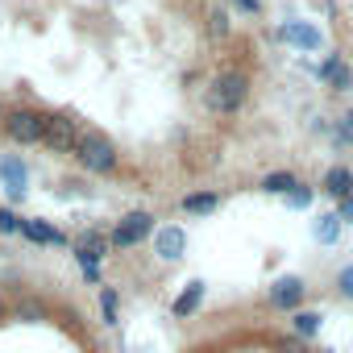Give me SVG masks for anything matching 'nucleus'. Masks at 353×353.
<instances>
[{
    "label": "nucleus",
    "instance_id": "obj_1",
    "mask_svg": "<svg viewBox=\"0 0 353 353\" xmlns=\"http://www.w3.org/2000/svg\"><path fill=\"white\" fill-rule=\"evenodd\" d=\"M75 162H79L88 174H112V170H117V162H121V154H117V145H112L100 129H88V133H79Z\"/></svg>",
    "mask_w": 353,
    "mask_h": 353
},
{
    "label": "nucleus",
    "instance_id": "obj_2",
    "mask_svg": "<svg viewBox=\"0 0 353 353\" xmlns=\"http://www.w3.org/2000/svg\"><path fill=\"white\" fill-rule=\"evenodd\" d=\"M245 96H250V75H245V71H221V75L212 79L208 104L229 117V112H237V108L245 104Z\"/></svg>",
    "mask_w": 353,
    "mask_h": 353
},
{
    "label": "nucleus",
    "instance_id": "obj_3",
    "mask_svg": "<svg viewBox=\"0 0 353 353\" xmlns=\"http://www.w3.org/2000/svg\"><path fill=\"white\" fill-rule=\"evenodd\" d=\"M145 237H154V216H150L145 208H137V212H125V216L112 225L108 245H112V250H133V245H141Z\"/></svg>",
    "mask_w": 353,
    "mask_h": 353
},
{
    "label": "nucleus",
    "instance_id": "obj_4",
    "mask_svg": "<svg viewBox=\"0 0 353 353\" xmlns=\"http://www.w3.org/2000/svg\"><path fill=\"white\" fill-rule=\"evenodd\" d=\"M5 133H9V141H17V145H34V141H42V129H46V112H38V108H13V112H5Z\"/></svg>",
    "mask_w": 353,
    "mask_h": 353
},
{
    "label": "nucleus",
    "instance_id": "obj_5",
    "mask_svg": "<svg viewBox=\"0 0 353 353\" xmlns=\"http://www.w3.org/2000/svg\"><path fill=\"white\" fill-rule=\"evenodd\" d=\"M42 145H46L50 154H75V145H79L75 121L63 117V112H50V117H46V129H42Z\"/></svg>",
    "mask_w": 353,
    "mask_h": 353
},
{
    "label": "nucleus",
    "instance_id": "obj_6",
    "mask_svg": "<svg viewBox=\"0 0 353 353\" xmlns=\"http://www.w3.org/2000/svg\"><path fill=\"white\" fill-rule=\"evenodd\" d=\"M154 254H158L162 262H179V258L188 254V229H179V225L154 229Z\"/></svg>",
    "mask_w": 353,
    "mask_h": 353
},
{
    "label": "nucleus",
    "instance_id": "obj_7",
    "mask_svg": "<svg viewBox=\"0 0 353 353\" xmlns=\"http://www.w3.org/2000/svg\"><path fill=\"white\" fill-rule=\"evenodd\" d=\"M303 295H307V287H303L299 274H283V279H274V287H270V303L283 307V312H299Z\"/></svg>",
    "mask_w": 353,
    "mask_h": 353
},
{
    "label": "nucleus",
    "instance_id": "obj_8",
    "mask_svg": "<svg viewBox=\"0 0 353 353\" xmlns=\"http://www.w3.org/2000/svg\"><path fill=\"white\" fill-rule=\"evenodd\" d=\"M21 237H26L30 245H67L63 229H54V225L42 221V216H21Z\"/></svg>",
    "mask_w": 353,
    "mask_h": 353
},
{
    "label": "nucleus",
    "instance_id": "obj_9",
    "mask_svg": "<svg viewBox=\"0 0 353 353\" xmlns=\"http://www.w3.org/2000/svg\"><path fill=\"white\" fill-rule=\"evenodd\" d=\"M279 38L287 46H295V50H320V30L312 21H283Z\"/></svg>",
    "mask_w": 353,
    "mask_h": 353
},
{
    "label": "nucleus",
    "instance_id": "obj_10",
    "mask_svg": "<svg viewBox=\"0 0 353 353\" xmlns=\"http://www.w3.org/2000/svg\"><path fill=\"white\" fill-rule=\"evenodd\" d=\"M108 250H112L108 237L92 229V233H83V237L75 241V262H79V266H100V262L108 258Z\"/></svg>",
    "mask_w": 353,
    "mask_h": 353
},
{
    "label": "nucleus",
    "instance_id": "obj_11",
    "mask_svg": "<svg viewBox=\"0 0 353 353\" xmlns=\"http://www.w3.org/2000/svg\"><path fill=\"white\" fill-rule=\"evenodd\" d=\"M200 303H204V283H200V279H192V283H188L179 295H174V303H170V316H174V320H188V316H192Z\"/></svg>",
    "mask_w": 353,
    "mask_h": 353
},
{
    "label": "nucleus",
    "instance_id": "obj_12",
    "mask_svg": "<svg viewBox=\"0 0 353 353\" xmlns=\"http://www.w3.org/2000/svg\"><path fill=\"white\" fill-rule=\"evenodd\" d=\"M0 179H5V188H9L13 200H21L26 196V183H30V170H26L21 158H5V162H0Z\"/></svg>",
    "mask_w": 353,
    "mask_h": 353
},
{
    "label": "nucleus",
    "instance_id": "obj_13",
    "mask_svg": "<svg viewBox=\"0 0 353 353\" xmlns=\"http://www.w3.org/2000/svg\"><path fill=\"white\" fill-rule=\"evenodd\" d=\"M324 192H328L332 200H349V196H353V170H349V166H328Z\"/></svg>",
    "mask_w": 353,
    "mask_h": 353
},
{
    "label": "nucleus",
    "instance_id": "obj_14",
    "mask_svg": "<svg viewBox=\"0 0 353 353\" xmlns=\"http://www.w3.org/2000/svg\"><path fill=\"white\" fill-rule=\"evenodd\" d=\"M316 75H320V79H328V83H332V92H345V88L353 83V75H349V67L341 63V54H328V59L316 67Z\"/></svg>",
    "mask_w": 353,
    "mask_h": 353
},
{
    "label": "nucleus",
    "instance_id": "obj_15",
    "mask_svg": "<svg viewBox=\"0 0 353 353\" xmlns=\"http://www.w3.org/2000/svg\"><path fill=\"white\" fill-rule=\"evenodd\" d=\"M341 225H345V221H341L336 212H320V216H316V225H312V233H316V241H320V245H336Z\"/></svg>",
    "mask_w": 353,
    "mask_h": 353
},
{
    "label": "nucleus",
    "instance_id": "obj_16",
    "mask_svg": "<svg viewBox=\"0 0 353 353\" xmlns=\"http://www.w3.org/2000/svg\"><path fill=\"white\" fill-rule=\"evenodd\" d=\"M320 324H324V316H320V312H307V307L291 312V328H295V336H303V341L320 336Z\"/></svg>",
    "mask_w": 353,
    "mask_h": 353
},
{
    "label": "nucleus",
    "instance_id": "obj_17",
    "mask_svg": "<svg viewBox=\"0 0 353 353\" xmlns=\"http://www.w3.org/2000/svg\"><path fill=\"white\" fill-rule=\"evenodd\" d=\"M291 188H299V179H295L291 170H270L266 179H262V192H266V196H287Z\"/></svg>",
    "mask_w": 353,
    "mask_h": 353
},
{
    "label": "nucleus",
    "instance_id": "obj_18",
    "mask_svg": "<svg viewBox=\"0 0 353 353\" xmlns=\"http://www.w3.org/2000/svg\"><path fill=\"white\" fill-rule=\"evenodd\" d=\"M216 208H221V196L216 192H192V196H183V212L204 216V212H216Z\"/></svg>",
    "mask_w": 353,
    "mask_h": 353
},
{
    "label": "nucleus",
    "instance_id": "obj_19",
    "mask_svg": "<svg viewBox=\"0 0 353 353\" xmlns=\"http://www.w3.org/2000/svg\"><path fill=\"white\" fill-rule=\"evenodd\" d=\"M100 312H104V324H121V303H117V291L112 287H100Z\"/></svg>",
    "mask_w": 353,
    "mask_h": 353
},
{
    "label": "nucleus",
    "instance_id": "obj_20",
    "mask_svg": "<svg viewBox=\"0 0 353 353\" xmlns=\"http://www.w3.org/2000/svg\"><path fill=\"white\" fill-rule=\"evenodd\" d=\"M336 291H341V295H345V299H353V262H349V266H341V270H336Z\"/></svg>",
    "mask_w": 353,
    "mask_h": 353
},
{
    "label": "nucleus",
    "instance_id": "obj_21",
    "mask_svg": "<svg viewBox=\"0 0 353 353\" xmlns=\"http://www.w3.org/2000/svg\"><path fill=\"white\" fill-rule=\"evenodd\" d=\"M287 204H291V208H307V204H312V188H303V183L291 188V192H287Z\"/></svg>",
    "mask_w": 353,
    "mask_h": 353
},
{
    "label": "nucleus",
    "instance_id": "obj_22",
    "mask_svg": "<svg viewBox=\"0 0 353 353\" xmlns=\"http://www.w3.org/2000/svg\"><path fill=\"white\" fill-rule=\"evenodd\" d=\"M0 233H21V216L13 208H0Z\"/></svg>",
    "mask_w": 353,
    "mask_h": 353
},
{
    "label": "nucleus",
    "instance_id": "obj_23",
    "mask_svg": "<svg viewBox=\"0 0 353 353\" xmlns=\"http://www.w3.org/2000/svg\"><path fill=\"white\" fill-rule=\"evenodd\" d=\"M208 21H212V26H208V30H212V38H225V34H229V17H225V13H212Z\"/></svg>",
    "mask_w": 353,
    "mask_h": 353
},
{
    "label": "nucleus",
    "instance_id": "obj_24",
    "mask_svg": "<svg viewBox=\"0 0 353 353\" xmlns=\"http://www.w3.org/2000/svg\"><path fill=\"white\" fill-rule=\"evenodd\" d=\"M233 5H237L241 13H254V17L262 13V0H233Z\"/></svg>",
    "mask_w": 353,
    "mask_h": 353
},
{
    "label": "nucleus",
    "instance_id": "obj_25",
    "mask_svg": "<svg viewBox=\"0 0 353 353\" xmlns=\"http://www.w3.org/2000/svg\"><path fill=\"white\" fill-rule=\"evenodd\" d=\"M336 216H341L345 225H353V196H349V200H341V208H336Z\"/></svg>",
    "mask_w": 353,
    "mask_h": 353
},
{
    "label": "nucleus",
    "instance_id": "obj_26",
    "mask_svg": "<svg viewBox=\"0 0 353 353\" xmlns=\"http://www.w3.org/2000/svg\"><path fill=\"white\" fill-rule=\"evenodd\" d=\"M341 137H345V141L353 137V112H345V117H341Z\"/></svg>",
    "mask_w": 353,
    "mask_h": 353
},
{
    "label": "nucleus",
    "instance_id": "obj_27",
    "mask_svg": "<svg viewBox=\"0 0 353 353\" xmlns=\"http://www.w3.org/2000/svg\"><path fill=\"white\" fill-rule=\"evenodd\" d=\"M79 270H83L88 283H100V266H79Z\"/></svg>",
    "mask_w": 353,
    "mask_h": 353
},
{
    "label": "nucleus",
    "instance_id": "obj_28",
    "mask_svg": "<svg viewBox=\"0 0 353 353\" xmlns=\"http://www.w3.org/2000/svg\"><path fill=\"white\" fill-rule=\"evenodd\" d=\"M5 312H9V307H5V299H0V320H5Z\"/></svg>",
    "mask_w": 353,
    "mask_h": 353
},
{
    "label": "nucleus",
    "instance_id": "obj_29",
    "mask_svg": "<svg viewBox=\"0 0 353 353\" xmlns=\"http://www.w3.org/2000/svg\"><path fill=\"white\" fill-rule=\"evenodd\" d=\"M0 121H5V108H0Z\"/></svg>",
    "mask_w": 353,
    "mask_h": 353
}]
</instances>
